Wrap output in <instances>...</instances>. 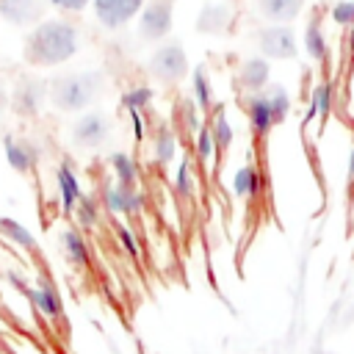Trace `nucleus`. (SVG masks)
Instances as JSON below:
<instances>
[{"label":"nucleus","instance_id":"nucleus-13","mask_svg":"<svg viewBox=\"0 0 354 354\" xmlns=\"http://www.w3.org/2000/svg\"><path fill=\"white\" fill-rule=\"evenodd\" d=\"M55 185H58V199H61L64 213H72L75 205H77V199L83 196V191H80V183H77V177H75V171H72L69 163H61V166H58V171H55Z\"/></svg>","mask_w":354,"mask_h":354},{"label":"nucleus","instance_id":"nucleus-6","mask_svg":"<svg viewBox=\"0 0 354 354\" xmlns=\"http://www.w3.org/2000/svg\"><path fill=\"white\" fill-rule=\"evenodd\" d=\"M257 44H260V53L266 58H293L299 53V44H296V33L290 25H268L257 33Z\"/></svg>","mask_w":354,"mask_h":354},{"label":"nucleus","instance_id":"nucleus-20","mask_svg":"<svg viewBox=\"0 0 354 354\" xmlns=\"http://www.w3.org/2000/svg\"><path fill=\"white\" fill-rule=\"evenodd\" d=\"M0 235H3L6 241H11L14 246L25 249V252H33V249H36V238H33L30 230H28L22 221H17V218L0 216Z\"/></svg>","mask_w":354,"mask_h":354},{"label":"nucleus","instance_id":"nucleus-19","mask_svg":"<svg viewBox=\"0 0 354 354\" xmlns=\"http://www.w3.org/2000/svg\"><path fill=\"white\" fill-rule=\"evenodd\" d=\"M232 194L238 199H254L260 194V171L252 163H246V166H241L235 171V177H232Z\"/></svg>","mask_w":354,"mask_h":354},{"label":"nucleus","instance_id":"nucleus-27","mask_svg":"<svg viewBox=\"0 0 354 354\" xmlns=\"http://www.w3.org/2000/svg\"><path fill=\"white\" fill-rule=\"evenodd\" d=\"M329 108H332V83L324 80V83H318L313 88V100H310V111H307L304 122H310L315 116H321V122H324L326 113H329Z\"/></svg>","mask_w":354,"mask_h":354},{"label":"nucleus","instance_id":"nucleus-7","mask_svg":"<svg viewBox=\"0 0 354 354\" xmlns=\"http://www.w3.org/2000/svg\"><path fill=\"white\" fill-rule=\"evenodd\" d=\"M102 199H105L108 213H113V216H136V213H141V207H144V194H141L136 185L113 183V185L105 188Z\"/></svg>","mask_w":354,"mask_h":354},{"label":"nucleus","instance_id":"nucleus-40","mask_svg":"<svg viewBox=\"0 0 354 354\" xmlns=\"http://www.w3.org/2000/svg\"><path fill=\"white\" fill-rule=\"evenodd\" d=\"M348 50L354 53V28H351V36H348Z\"/></svg>","mask_w":354,"mask_h":354},{"label":"nucleus","instance_id":"nucleus-14","mask_svg":"<svg viewBox=\"0 0 354 354\" xmlns=\"http://www.w3.org/2000/svg\"><path fill=\"white\" fill-rule=\"evenodd\" d=\"M232 19V8L227 3H207L196 17L199 33H221Z\"/></svg>","mask_w":354,"mask_h":354},{"label":"nucleus","instance_id":"nucleus-23","mask_svg":"<svg viewBox=\"0 0 354 354\" xmlns=\"http://www.w3.org/2000/svg\"><path fill=\"white\" fill-rule=\"evenodd\" d=\"M304 50L313 61H324L326 58V39H324V30H321V22L318 19H310L307 28H304Z\"/></svg>","mask_w":354,"mask_h":354},{"label":"nucleus","instance_id":"nucleus-22","mask_svg":"<svg viewBox=\"0 0 354 354\" xmlns=\"http://www.w3.org/2000/svg\"><path fill=\"white\" fill-rule=\"evenodd\" d=\"M174 155H177V138H174V133L169 127H160L155 133V141H152V158L160 166H166V163L174 160Z\"/></svg>","mask_w":354,"mask_h":354},{"label":"nucleus","instance_id":"nucleus-4","mask_svg":"<svg viewBox=\"0 0 354 354\" xmlns=\"http://www.w3.org/2000/svg\"><path fill=\"white\" fill-rule=\"evenodd\" d=\"M111 136V122L102 111H86L72 127V144L80 149H97Z\"/></svg>","mask_w":354,"mask_h":354},{"label":"nucleus","instance_id":"nucleus-24","mask_svg":"<svg viewBox=\"0 0 354 354\" xmlns=\"http://www.w3.org/2000/svg\"><path fill=\"white\" fill-rule=\"evenodd\" d=\"M210 136H213V144H216V152H227L230 144H232V127L227 122V113L224 108H216L213 111V122H210Z\"/></svg>","mask_w":354,"mask_h":354},{"label":"nucleus","instance_id":"nucleus-9","mask_svg":"<svg viewBox=\"0 0 354 354\" xmlns=\"http://www.w3.org/2000/svg\"><path fill=\"white\" fill-rule=\"evenodd\" d=\"M144 8V0H94V14L105 28H122Z\"/></svg>","mask_w":354,"mask_h":354},{"label":"nucleus","instance_id":"nucleus-32","mask_svg":"<svg viewBox=\"0 0 354 354\" xmlns=\"http://www.w3.org/2000/svg\"><path fill=\"white\" fill-rule=\"evenodd\" d=\"M213 155H216L213 136H210V130H207V127H199V130H196V158H199L202 163H207Z\"/></svg>","mask_w":354,"mask_h":354},{"label":"nucleus","instance_id":"nucleus-10","mask_svg":"<svg viewBox=\"0 0 354 354\" xmlns=\"http://www.w3.org/2000/svg\"><path fill=\"white\" fill-rule=\"evenodd\" d=\"M44 94H50V88L41 83V80H33V77H22L11 94V105L19 111V113H36Z\"/></svg>","mask_w":354,"mask_h":354},{"label":"nucleus","instance_id":"nucleus-30","mask_svg":"<svg viewBox=\"0 0 354 354\" xmlns=\"http://www.w3.org/2000/svg\"><path fill=\"white\" fill-rule=\"evenodd\" d=\"M329 14L332 22H337L340 28H354V0H337Z\"/></svg>","mask_w":354,"mask_h":354},{"label":"nucleus","instance_id":"nucleus-2","mask_svg":"<svg viewBox=\"0 0 354 354\" xmlns=\"http://www.w3.org/2000/svg\"><path fill=\"white\" fill-rule=\"evenodd\" d=\"M102 91V75L94 69L61 75L50 83V100L58 111H83Z\"/></svg>","mask_w":354,"mask_h":354},{"label":"nucleus","instance_id":"nucleus-36","mask_svg":"<svg viewBox=\"0 0 354 354\" xmlns=\"http://www.w3.org/2000/svg\"><path fill=\"white\" fill-rule=\"evenodd\" d=\"M130 119H133V133H136V138L141 141V138H144V122H141V111H130Z\"/></svg>","mask_w":354,"mask_h":354},{"label":"nucleus","instance_id":"nucleus-18","mask_svg":"<svg viewBox=\"0 0 354 354\" xmlns=\"http://www.w3.org/2000/svg\"><path fill=\"white\" fill-rule=\"evenodd\" d=\"M249 124H252L254 136H266L274 127V116H271V108H268V100L263 97V91H257L249 100Z\"/></svg>","mask_w":354,"mask_h":354},{"label":"nucleus","instance_id":"nucleus-25","mask_svg":"<svg viewBox=\"0 0 354 354\" xmlns=\"http://www.w3.org/2000/svg\"><path fill=\"white\" fill-rule=\"evenodd\" d=\"M111 169H113L116 183H122V185H136V180H138V163H136L127 152H113V155H111Z\"/></svg>","mask_w":354,"mask_h":354},{"label":"nucleus","instance_id":"nucleus-15","mask_svg":"<svg viewBox=\"0 0 354 354\" xmlns=\"http://www.w3.org/2000/svg\"><path fill=\"white\" fill-rule=\"evenodd\" d=\"M58 241H61V252H64V257H66L69 266H75V268H86L88 266L91 252H88L86 238L77 230H64Z\"/></svg>","mask_w":354,"mask_h":354},{"label":"nucleus","instance_id":"nucleus-12","mask_svg":"<svg viewBox=\"0 0 354 354\" xmlns=\"http://www.w3.org/2000/svg\"><path fill=\"white\" fill-rule=\"evenodd\" d=\"M6 160L17 174H28L33 169V163L39 160V152L33 144L28 141H14L11 136H6Z\"/></svg>","mask_w":354,"mask_h":354},{"label":"nucleus","instance_id":"nucleus-5","mask_svg":"<svg viewBox=\"0 0 354 354\" xmlns=\"http://www.w3.org/2000/svg\"><path fill=\"white\" fill-rule=\"evenodd\" d=\"M171 14H174V0H147L138 22L141 36L149 41L163 39L171 30Z\"/></svg>","mask_w":354,"mask_h":354},{"label":"nucleus","instance_id":"nucleus-38","mask_svg":"<svg viewBox=\"0 0 354 354\" xmlns=\"http://www.w3.org/2000/svg\"><path fill=\"white\" fill-rule=\"evenodd\" d=\"M348 202H354V147H351V158H348Z\"/></svg>","mask_w":354,"mask_h":354},{"label":"nucleus","instance_id":"nucleus-28","mask_svg":"<svg viewBox=\"0 0 354 354\" xmlns=\"http://www.w3.org/2000/svg\"><path fill=\"white\" fill-rule=\"evenodd\" d=\"M72 213H75V221H77L83 230H91V227H97V221H100V210H97V202H94L91 196H80Z\"/></svg>","mask_w":354,"mask_h":354},{"label":"nucleus","instance_id":"nucleus-37","mask_svg":"<svg viewBox=\"0 0 354 354\" xmlns=\"http://www.w3.org/2000/svg\"><path fill=\"white\" fill-rule=\"evenodd\" d=\"M8 282H11V285H14V288H17V290H22V293H25V290H28V288H30V285H28V282H25V277H19V271H14V268H11V271H8Z\"/></svg>","mask_w":354,"mask_h":354},{"label":"nucleus","instance_id":"nucleus-1","mask_svg":"<svg viewBox=\"0 0 354 354\" xmlns=\"http://www.w3.org/2000/svg\"><path fill=\"white\" fill-rule=\"evenodd\" d=\"M80 47L77 28L64 19H44L39 22L28 41H25V58L36 66H58L69 61Z\"/></svg>","mask_w":354,"mask_h":354},{"label":"nucleus","instance_id":"nucleus-29","mask_svg":"<svg viewBox=\"0 0 354 354\" xmlns=\"http://www.w3.org/2000/svg\"><path fill=\"white\" fill-rule=\"evenodd\" d=\"M174 194L188 199L194 194V177H191V163L183 158L180 166H177V174H174Z\"/></svg>","mask_w":354,"mask_h":354},{"label":"nucleus","instance_id":"nucleus-8","mask_svg":"<svg viewBox=\"0 0 354 354\" xmlns=\"http://www.w3.org/2000/svg\"><path fill=\"white\" fill-rule=\"evenodd\" d=\"M25 296L30 299L33 310L39 315H44L47 321H58L64 315V304H61V296H58V288L53 285V279L39 277V282L33 288H28Z\"/></svg>","mask_w":354,"mask_h":354},{"label":"nucleus","instance_id":"nucleus-3","mask_svg":"<svg viewBox=\"0 0 354 354\" xmlns=\"http://www.w3.org/2000/svg\"><path fill=\"white\" fill-rule=\"evenodd\" d=\"M149 72L160 83H177L180 77L188 75V55L180 41L163 44L149 55Z\"/></svg>","mask_w":354,"mask_h":354},{"label":"nucleus","instance_id":"nucleus-16","mask_svg":"<svg viewBox=\"0 0 354 354\" xmlns=\"http://www.w3.org/2000/svg\"><path fill=\"white\" fill-rule=\"evenodd\" d=\"M304 8V0H257V11L268 19V22H290L301 14Z\"/></svg>","mask_w":354,"mask_h":354},{"label":"nucleus","instance_id":"nucleus-26","mask_svg":"<svg viewBox=\"0 0 354 354\" xmlns=\"http://www.w3.org/2000/svg\"><path fill=\"white\" fill-rule=\"evenodd\" d=\"M191 83H194V102L199 111H210L213 108V91H210V80L205 66H194L191 72Z\"/></svg>","mask_w":354,"mask_h":354},{"label":"nucleus","instance_id":"nucleus-34","mask_svg":"<svg viewBox=\"0 0 354 354\" xmlns=\"http://www.w3.org/2000/svg\"><path fill=\"white\" fill-rule=\"evenodd\" d=\"M183 116L188 122V130H199V116H196V105L194 102H185L183 105Z\"/></svg>","mask_w":354,"mask_h":354},{"label":"nucleus","instance_id":"nucleus-39","mask_svg":"<svg viewBox=\"0 0 354 354\" xmlns=\"http://www.w3.org/2000/svg\"><path fill=\"white\" fill-rule=\"evenodd\" d=\"M3 105H6V91H3V83H0V111H3Z\"/></svg>","mask_w":354,"mask_h":354},{"label":"nucleus","instance_id":"nucleus-11","mask_svg":"<svg viewBox=\"0 0 354 354\" xmlns=\"http://www.w3.org/2000/svg\"><path fill=\"white\" fill-rule=\"evenodd\" d=\"M44 0H0V17L11 25H33L41 19Z\"/></svg>","mask_w":354,"mask_h":354},{"label":"nucleus","instance_id":"nucleus-17","mask_svg":"<svg viewBox=\"0 0 354 354\" xmlns=\"http://www.w3.org/2000/svg\"><path fill=\"white\" fill-rule=\"evenodd\" d=\"M268 75H271V66L266 58H249L241 66V86L257 94L268 86Z\"/></svg>","mask_w":354,"mask_h":354},{"label":"nucleus","instance_id":"nucleus-21","mask_svg":"<svg viewBox=\"0 0 354 354\" xmlns=\"http://www.w3.org/2000/svg\"><path fill=\"white\" fill-rule=\"evenodd\" d=\"M263 97L268 100V108H271L274 124L285 122V119H288V113H290V97H288L285 86H279V83H271V86H266V88H263Z\"/></svg>","mask_w":354,"mask_h":354},{"label":"nucleus","instance_id":"nucleus-31","mask_svg":"<svg viewBox=\"0 0 354 354\" xmlns=\"http://www.w3.org/2000/svg\"><path fill=\"white\" fill-rule=\"evenodd\" d=\"M149 100H152V88H147V86H138V88H133V91H127V94L122 97L127 113H130V111H141Z\"/></svg>","mask_w":354,"mask_h":354},{"label":"nucleus","instance_id":"nucleus-35","mask_svg":"<svg viewBox=\"0 0 354 354\" xmlns=\"http://www.w3.org/2000/svg\"><path fill=\"white\" fill-rule=\"evenodd\" d=\"M50 3L58 6V8H64V11H80V8L88 6V0H50Z\"/></svg>","mask_w":354,"mask_h":354},{"label":"nucleus","instance_id":"nucleus-33","mask_svg":"<svg viewBox=\"0 0 354 354\" xmlns=\"http://www.w3.org/2000/svg\"><path fill=\"white\" fill-rule=\"evenodd\" d=\"M116 235H119V243H122V249H124L130 257H138V254H141L138 238L133 235V230H130V227H119V230H116Z\"/></svg>","mask_w":354,"mask_h":354}]
</instances>
